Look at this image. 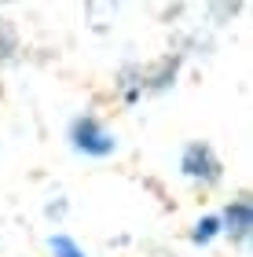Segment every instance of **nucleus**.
Wrapping results in <instances>:
<instances>
[{
  "mask_svg": "<svg viewBox=\"0 0 253 257\" xmlns=\"http://www.w3.org/2000/svg\"><path fill=\"white\" fill-rule=\"evenodd\" d=\"M74 147L85 151V155L103 158V155H110V151H114V136L107 133V128H99L96 118H81L74 125Z\"/></svg>",
  "mask_w": 253,
  "mask_h": 257,
  "instance_id": "f257e3e1",
  "label": "nucleus"
},
{
  "mask_svg": "<svg viewBox=\"0 0 253 257\" xmlns=\"http://www.w3.org/2000/svg\"><path fill=\"white\" fill-rule=\"evenodd\" d=\"M224 220H227V228H231L235 235L242 239L246 231H249V202H246V198H238V202L227 209V217H224Z\"/></svg>",
  "mask_w": 253,
  "mask_h": 257,
  "instance_id": "f03ea898",
  "label": "nucleus"
},
{
  "mask_svg": "<svg viewBox=\"0 0 253 257\" xmlns=\"http://www.w3.org/2000/svg\"><path fill=\"white\" fill-rule=\"evenodd\" d=\"M52 253H55V257H85L81 246H77L74 239H66V235H55V239H52Z\"/></svg>",
  "mask_w": 253,
  "mask_h": 257,
  "instance_id": "7ed1b4c3",
  "label": "nucleus"
},
{
  "mask_svg": "<svg viewBox=\"0 0 253 257\" xmlns=\"http://www.w3.org/2000/svg\"><path fill=\"white\" fill-rule=\"evenodd\" d=\"M213 231H216V220H202V224H198V231H194V239H198V242H205V239H213Z\"/></svg>",
  "mask_w": 253,
  "mask_h": 257,
  "instance_id": "20e7f679",
  "label": "nucleus"
}]
</instances>
